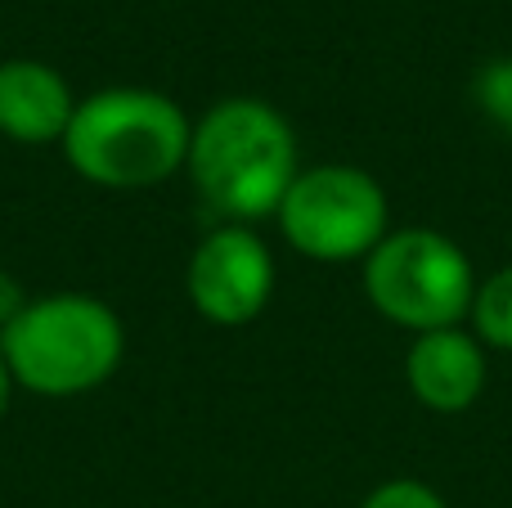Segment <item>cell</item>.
<instances>
[{
  "instance_id": "10",
  "label": "cell",
  "mask_w": 512,
  "mask_h": 508,
  "mask_svg": "<svg viewBox=\"0 0 512 508\" xmlns=\"http://www.w3.org/2000/svg\"><path fill=\"white\" fill-rule=\"evenodd\" d=\"M472 99L499 131L512 135V59H490L472 77Z\"/></svg>"
},
{
  "instance_id": "8",
  "label": "cell",
  "mask_w": 512,
  "mask_h": 508,
  "mask_svg": "<svg viewBox=\"0 0 512 508\" xmlns=\"http://www.w3.org/2000/svg\"><path fill=\"white\" fill-rule=\"evenodd\" d=\"M77 113L68 77L41 59L0 63V135L14 144H59Z\"/></svg>"
},
{
  "instance_id": "6",
  "label": "cell",
  "mask_w": 512,
  "mask_h": 508,
  "mask_svg": "<svg viewBox=\"0 0 512 508\" xmlns=\"http://www.w3.org/2000/svg\"><path fill=\"white\" fill-rule=\"evenodd\" d=\"M274 252L252 225L221 221L203 234L185 266L189 306L216 329H243L270 306L274 297Z\"/></svg>"
},
{
  "instance_id": "7",
  "label": "cell",
  "mask_w": 512,
  "mask_h": 508,
  "mask_svg": "<svg viewBox=\"0 0 512 508\" xmlns=\"http://www.w3.org/2000/svg\"><path fill=\"white\" fill-rule=\"evenodd\" d=\"M490 378L486 347L472 329H436L418 333L405 356V383L423 410L432 414H463L481 401Z\"/></svg>"
},
{
  "instance_id": "1",
  "label": "cell",
  "mask_w": 512,
  "mask_h": 508,
  "mask_svg": "<svg viewBox=\"0 0 512 508\" xmlns=\"http://www.w3.org/2000/svg\"><path fill=\"white\" fill-rule=\"evenodd\" d=\"M185 171L221 221L256 225L279 212L301 171L297 131L265 99H221L194 122Z\"/></svg>"
},
{
  "instance_id": "9",
  "label": "cell",
  "mask_w": 512,
  "mask_h": 508,
  "mask_svg": "<svg viewBox=\"0 0 512 508\" xmlns=\"http://www.w3.org/2000/svg\"><path fill=\"white\" fill-rule=\"evenodd\" d=\"M468 320H472V333H477L481 347L512 351V261L477 284Z\"/></svg>"
},
{
  "instance_id": "2",
  "label": "cell",
  "mask_w": 512,
  "mask_h": 508,
  "mask_svg": "<svg viewBox=\"0 0 512 508\" xmlns=\"http://www.w3.org/2000/svg\"><path fill=\"white\" fill-rule=\"evenodd\" d=\"M194 122L171 95L149 86H108L77 99L59 149L86 185L135 194L180 176Z\"/></svg>"
},
{
  "instance_id": "12",
  "label": "cell",
  "mask_w": 512,
  "mask_h": 508,
  "mask_svg": "<svg viewBox=\"0 0 512 508\" xmlns=\"http://www.w3.org/2000/svg\"><path fill=\"white\" fill-rule=\"evenodd\" d=\"M23 306H27V297H23V288H18V279L0 270V329H5V324L14 320Z\"/></svg>"
},
{
  "instance_id": "4",
  "label": "cell",
  "mask_w": 512,
  "mask_h": 508,
  "mask_svg": "<svg viewBox=\"0 0 512 508\" xmlns=\"http://www.w3.org/2000/svg\"><path fill=\"white\" fill-rule=\"evenodd\" d=\"M477 270L472 257L441 230L405 225L391 230L378 248L364 257V297L387 324L405 333L459 329L472 315L477 297Z\"/></svg>"
},
{
  "instance_id": "5",
  "label": "cell",
  "mask_w": 512,
  "mask_h": 508,
  "mask_svg": "<svg viewBox=\"0 0 512 508\" xmlns=\"http://www.w3.org/2000/svg\"><path fill=\"white\" fill-rule=\"evenodd\" d=\"M274 221L297 257L319 266H351L391 234V203L364 167L328 162L297 171Z\"/></svg>"
},
{
  "instance_id": "11",
  "label": "cell",
  "mask_w": 512,
  "mask_h": 508,
  "mask_svg": "<svg viewBox=\"0 0 512 508\" xmlns=\"http://www.w3.org/2000/svg\"><path fill=\"white\" fill-rule=\"evenodd\" d=\"M360 508H450V504L418 477H391V482L373 486L360 500Z\"/></svg>"
},
{
  "instance_id": "13",
  "label": "cell",
  "mask_w": 512,
  "mask_h": 508,
  "mask_svg": "<svg viewBox=\"0 0 512 508\" xmlns=\"http://www.w3.org/2000/svg\"><path fill=\"white\" fill-rule=\"evenodd\" d=\"M14 374H9V365H5V356H0V423H5V414H9V405H14Z\"/></svg>"
},
{
  "instance_id": "3",
  "label": "cell",
  "mask_w": 512,
  "mask_h": 508,
  "mask_svg": "<svg viewBox=\"0 0 512 508\" xmlns=\"http://www.w3.org/2000/svg\"><path fill=\"white\" fill-rule=\"evenodd\" d=\"M0 356L23 392L68 401L104 387L122 369V315L90 293H45L0 329Z\"/></svg>"
}]
</instances>
